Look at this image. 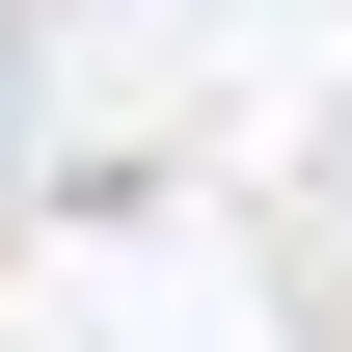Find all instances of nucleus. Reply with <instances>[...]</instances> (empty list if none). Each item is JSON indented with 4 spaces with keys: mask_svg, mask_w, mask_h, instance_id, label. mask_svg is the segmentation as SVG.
I'll return each mask as SVG.
<instances>
[{
    "mask_svg": "<svg viewBox=\"0 0 352 352\" xmlns=\"http://www.w3.org/2000/svg\"><path fill=\"white\" fill-rule=\"evenodd\" d=\"M0 135H28V54H0Z\"/></svg>",
    "mask_w": 352,
    "mask_h": 352,
    "instance_id": "1",
    "label": "nucleus"
}]
</instances>
